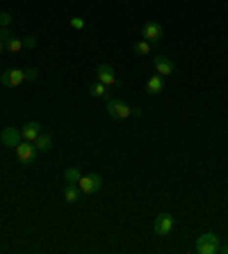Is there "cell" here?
Listing matches in <instances>:
<instances>
[{"label":"cell","instance_id":"obj_1","mask_svg":"<svg viewBox=\"0 0 228 254\" xmlns=\"http://www.w3.org/2000/svg\"><path fill=\"white\" fill-rule=\"evenodd\" d=\"M219 243H222V238L217 234H212V231H208V234H203L196 238V252L199 254H217L219 252Z\"/></svg>","mask_w":228,"mask_h":254},{"label":"cell","instance_id":"obj_2","mask_svg":"<svg viewBox=\"0 0 228 254\" xmlns=\"http://www.w3.org/2000/svg\"><path fill=\"white\" fill-rule=\"evenodd\" d=\"M78 188L82 195H94L103 188V176L96 172H89V174H82L78 181Z\"/></svg>","mask_w":228,"mask_h":254},{"label":"cell","instance_id":"obj_3","mask_svg":"<svg viewBox=\"0 0 228 254\" xmlns=\"http://www.w3.org/2000/svg\"><path fill=\"white\" fill-rule=\"evenodd\" d=\"M135 108H130L126 101L121 99H107V114L110 119H128Z\"/></svg>","mask_w":228,"mask_h":254},{"label":"cell","instance_id":"obj_4","mask_svg":"<svg viewBox=\"0 0 228 254\" xmlns=\"http://www.w3.org/2000/svg\"><path fill=\"white\" fill-rule=\"evenodd\" d=\"M16 151V158H19V163H23V165H32L34 161H37V147H34V142H21L19 147L14 149Z\"/></svg>","mask_w":228,"mask_h":254},{"label":"cell","instance_id":"obj_5","mask_svg":"<svg viewBox=\"0 0 228 254\" xmlns=\"http://www.w3.org/2000/svg\"><path fill=\"white\" fill-rule=\"evenodd\" d=\"M153 231H155L157 236H169L171 231H174V218H171L169 213H160L153 220Z\"/></svg>","mask_w":228,"mask_h":254},{"label":"cell","instance_id":"obj_6","mask_svg":"<svg viewBox=\"0 0 228 254\" xmlns=\"http://www.w3.org/2000/svg\"><path fill=\"white\" fill-rule=\"evenodd\" d=\"M162 26L160 23H155V21H149V23H144V28H142V37L149 44H157V41L162 39Z\"/></svg>","mask_w":228,"mask_h":254},{"label":"cell","instance_id":"obj_7","mask_svg":"<svg viewBox=\"0 0 228 254\" xmlns=\"http://www.w3.org/2000/svg\"><path fill=\"white\" fill-rule=\"evenodd\" d=\"M96 81H101L107 87H119L117 74H114V69H112L110 64H101V67H96Z\"/></svg>","mask_w":228,"mask_h":254},{"label":"cell","instance_id":"obj_8","mask_svg":"<svg viewBox=\"0 0 228 254\" xmlns=\"http://www.w3.org/2000/svg\"><path fill=\"white\" fill-rule=\"evenodd\" d=\"M0 140H2V144L9 149H16L23 142V135H21L19 128H14V126H7L2 133H0Z\"/></svg>","mask_w":228,"mask_h":254},{"label":"cell","instance_id":"obj_9","mask_svg":"<svg viewBox=\"0 0 228 254\" xmlns=\"http://www.w3.org/2000/svg\"><path fill=\"white\" fill-rule=\"evenodd\" d=\"M23 81H25V71L23 69H9V71H5L0 76V83L5 87H19Z\"/></svg>","mask_w":228,"mask_h":254},{"label":"cell","instance_id":"obj_10","mask_svg":"<svg viewBox=\"0 0 228 254\" xmlns=\"http://www.w3.org/2000/svg\"><path fill=\"white\" fill-rule=\"evenodd\" d=\"M153 67H155V71L160 76L174 74V62H171L169 57H164V55H155V57H153Z\"/></svg>","mask_w":228,"mask_h":254},{"label":"cell","instance_id":"obj_11","mask_svg":"<svg viewBox=\"0 0 228 254\" xmlns=\"http://www.w3.org/2000/svg\"><path fill=\"white\" fill-rule=\"evenodd\" d=\"M21 135H23L25 142H34L41 135V124L39 121H27L25 126H23V131H21Z\"/></svg>","mask_w":228,"mask_h":254},{"label":"cell","instance_id":"obj_12","mask_svg":"<svg viewBox=\"0 0 228 254\" xmlns=\"http://www.w3.org/2000/svg\"><path fill=\"white\" fill-rule=\"evenodd\" d=\"M146 92L149 94H162L164 92V76H160V74H155V76H151L149 78V83H146Z\"/></svg>","mask_w":228,"mask_h":254},{"label":"cell","instance_id":"obj_13","mask_svg":"<svg viewBox=\"0 0 228 254\" xmlns=\"http://www.w3.org/2000/svg\"><path fill=\"white\" fill-rule=\"evenodd\" d=\"M89 94L94 96V99H112V96H110V87L103 85L101 81L91 83V85H89Z\"/></svg>","mask_w":228,"mask_h":254},{"label":"cell","instance_id":"obj_14","mask_svg":"<svg viewBox=\"0 0 228 254\" xmlns=\"http://www.w3.org/2000/svg\"><path fill=\"white\" fill-rule=\"evenodd\" d=\"M80 188H78V183H66L64 186V201L66 204H76V201L80 199Z\"/></svg>","mask_w":228,"mask_h":254},{"label":"cell","instance_id":"obj_15","mask_svg":"<svg viewBox=\"0 0 228 254\" xmlns=\"http://www.w3.org/2000/svg\"><path fill=\"white\" fill-rule=\"evenodd\" d=\"M34 147H37V151H51L52 147V138L48 133H41L37 140H34Z\"/></svg>","mask_w":228,"mask_h":254},{"label":"cell","instance_id":"obj_16","mask_svg":"<svg viewBox=\"0 0 228 254\" xmlns=\"http://www.w3.org/2000/svg\"><path fill=\"white\" fill-rule=\"evenodd\" d=\"M151 46H153V44H149L146 39H142V41H137L135 46H132V51H135V55H151Z\"/></svg>","mask_w":228,"mask_h":254},{"label":"cell","instance_id":"obj_17","mask_svg":"<svg viewBox=\"0 0 228 254\" xmlns=\"http://www.w3.org/2000/svg\"><path fill=\"white\" fill-rule=\"evenodd\" d=\"M80 176H82V174H80L78 168H69L64 172V181H66V183H78Z\"/></svg>","mask_w":228,"mask_h":254},{"label":"cell","instance_id":"obj_18","mask_svg":"<svg viewBox=\"0 0 228 254\" xmlns=\"http://www.w3.org/2000/svg\"><path fill=\"white\" fill-rule=\"evenodd\" d=\"M7 51H9V53H19V51H23V41L21 39H16V37H12V39L7 41Z\"/></svg>","mask_w":228,"mask_h":254},{"label":"cell","instance_id":"obj_19","mask_svg":"<svg viewBox=\"0 0 228 254\" xmlns=\"http://www.w3.org/2000/svg\"><path fill=\"white\" fill-rule=\"evenodd\" d=\"M9 39H12V30H9V28H0V41L7 46V41Z\"/></svg>","mask_w":228,"mask_h":254},{"label":"cell","instance_id":"obj_20","mask_svg":"<svg viewBox=\"0 0 228 254\" xmlns=\"http://www.w3.org/2000/svg\"><path fill=\"white\" fill-rule=\"evenodd\" d=\"M9 23H12V16L7 12H2L0 14V28H9Z\"/></svg>","mask_w":228,"mask_h":254},{"label":"cell","instance_id":"obj_21","mask_svg":"<svg viewBox=\"0 0 228 254\" xmlns=\"http://www.w3.org/2000/svg\"><path fill=\"white\" fill-rule=\"evenodd\" d=\"M23 71H25V81H37V74H39V71H37V69H23Z\"/></svg>","mask_w":228,"mask_h":254},{"label":"cell","instance_id":"obj_22","mask_svg":"<svg viewBox=\"0 0 228 254\" xmlns=\"http://www.w3.org/2000/svg\"><path fill=\"white\" fill-rule=\"evenodd\" d=\"M71 28H76V30H82V28H85V19H78V16H76V19H71Z\"/></svg>","mask_w":228,"mask_h":254},{"label":"cell","instance_id":"obj_23","mask_svg":"<svg viewBox=\"0 0 228 254\" xmlns=\"http://www.w3.org/2000/svg\"><path fill=\"white\" fill-rule=\"evenodd\" d=\"M23 46H25V48H34V46H37V39H34V37H25V39H23Z\"/></svg>","mask_w":228,"mask_h":254},{"label":"cell","instance_id":"obj_24","mask_svg":"<svg viewBox=\"0 0 228 254\" xmlns=\"http://www.w3.org/2000/svg\"><path fill=\"white\" fill-rule=\"evenodd\" d=\"M219 252H222V254H228V243H219Z\"/></svg>","mask_w":228,"mask_h":254},{"label":"cell","instance_id":"obj_25","mask_svg":"<svg viewBox=\"0 0 228 254\" xmlns=\"http://www.w3.org/2000/svg\"><path fill=\"white\" fill-rule=\"evenodd\" d=\"M2 51H5V44H2V41H0V55H2Z\"/></svg>","mask_w":228,"mask_h":254},{"label":"cell","instance_id":"obj_26","mask_svg":"<svg viewBox=\"0 0 228 254\" xmlns=\"http://www.w3.org/2000/svg\"><path fill=\"white\" fill-rule=\"evenodd\" d=\"M0 142H2V140H0Z\"/></svg>","mask_w":228,"mask_h":254}]
</instances>
